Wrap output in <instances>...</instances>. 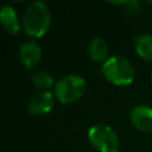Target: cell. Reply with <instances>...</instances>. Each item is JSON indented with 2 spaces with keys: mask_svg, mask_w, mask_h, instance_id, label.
<instances>
[{
  "mask_svg": "<svg viewBox=\"0 0 152 152\" xmlns=\"http://www.w3.org/2000/svg\"><path fill=\"white\" fill-rule=\"evenodd\" d=\"M19 57H20V61L23 62V64L27 69L34 68L39 63L40 57H42V51H40L39 45L33 40L25 42L20 46Z\"/></svg>",
  "mask_w": 152,
  "mask_h": 152,
  "instance_id": "cell-7",
  "label": "cell"
},
{
  "mask_svg": "<svg viewBox=\"0 0 152 152\" xmlns=\"http://www.w3.org/2000/svg\"><path fill=\"white\" fill-rule=\"evenodd\" d=\"M151 81H152V72H151Z\"/></svg>",
  "mask_w": 152,
  "mask_h": 152,
  "instance_id": "cell-12",
  "label": "cell"
},
{
  "mask_svg": "<svg viewBox=\"0 0 152 152\" xmlns=\"http://www.w3.org/2000/svg\"><path fill=\"white\" fill-rule=\"evenodd\" d=\"M90 144L100 152H118L119 137L113 128L107 125H94L88 131Z\"/></svg>",
  "mask_w": 152,
  "mask_h": 152,
  "instance_id": "cell-4",
  "label": "cell"
},
{
  "mask_svg": "<svg viewBox=\"0 0 152 152\" xmlns=\"http://www.w3.org/2000/svg\"><path fill=\"white\" fill-rule=\"evenodd\" d=\"M104 77L116 86H127L133 82L135 71L129 61L121 56H112L102 64Z\"/></svg>",
  "mask_w": 152,
  "mask_h": 152,
  "instance_id": "cell-2",
  "label": "cell"
},
{
  "mask_svg": "<svg viewBox=\"0 0 152 152\" xmlns=\"http://www.w3.org/2000/svg\"><path fill=\"white\" fill-rule=\"evenodd\" d=\"M88 53L93 61L106 62L108 55V45L101 37H94L88 43Z\"/></svg>",
  "mask_w": 152,
  "mask_h": 152,
  "instance_id": "cell-9",
  "label": "cell"
},
{
  "mask_svg": "<svg viewBox=\"0 0 152 152\" xmlns=\"http://www.w3.org/2000/svg\"><path fill=\"white\" fill-rule=\"evenodd\" d=\"M50 10L42 1L31 4L23 15V28L31 37H42L45 34L50 27Z\"/></svg>",
  "mask_w": 152,
  "mask_h": 152,
  "instance_id": "cell-1",
  "label": "cell"
},
{
  "mask_svg": "<svg viewBox=\"0 0 152 152\" xmlns=\"http://www.w3.org/2000/svg\"><path fill=\"white\" fill-rule=\"evenodd\" d=\"M86 81L78 75H69L61 78L55 86L56 97L62 103H72L81 99L86 91Z\"/></svg>",
  "mask_w": 152,
  "mask_h": 152,
  "instance_id": "cell-3",
  "label": "cell"
},
{
  "mask_svg": "<svg viewBox=\"0 0 152 152\" xmlns=\"http://www.w3.org/2000/svg\"><path fill=\"white\" fill-rule=\"evenodd\" d=\"M131 122L142 132L152 131V108L145 104L135 106L129 114Z\"/></svg>",
  "mask_w": 152,
  "mask_h": 152,
  "instance_id": "cell-6",
  "label": "cell"
},
{
  "mask_svg": "<svg viewBox=\"0 0 152 152\" xmlns=\"http://www.w3.org/2000/svg\"><path fill=\"white\" fill-rule=\"evenodd\" d=\"M55 99L50 91H39L31 96L27 103V110L32 115H43L53 108Z\"/></svg>",
  "mask_w": 152,
  "mask_h": 152,
  "instance_id": "cell-5",
  "label": "cell"
},
{
  "mask_svg": "<svg viewBox=\"0 0 152 152\" xmlns=\"http://www.w3.org/2000/svg\"><path fill=\"white\" fill-rule=\"evenodd\" d=\"M0 21L4 26V28L6 30V32H8L10 34H18L20 31V24L18 20V15L14 11L13 7L5 5L1 8L0 12Z\"/></svg>",
  "mask_w": 152,
  "mask_h": 152,
  "instance_id": "cell-8",
  "label": "cell"
},
{
  "mask_svg": "<svg viewBox=\"0 0 152 152\" xmlns=\"http://www.w3.org/2000/svg\"><path fill=\"white\" fill-rule=\"evenodd\" d=\"M32 83L36 88L42 89L43 91H46V89H49L53 86V78L49 72L42 70V71H37L33 74Z\"/></svg>",
  "mask_w": 152,
  "mask_h": 152,
  "instance_id": "cell-11",
  "label": "cell"
},
{
  "mask_svg": "<svg viewBox=\"0 0 152 152\" xmlns=\"http://www.w3.org/2000/svg\"><path fill=\"white\" fill-rule=\"evenodd\" d=\"M134 48L137 53L146 59L152 61V36L151 34H139L134 40Z\"/></svg>",
  "mask_w": 152,
  "mask_h": 152,
  "instance_id": "cell-10",
  "label": "cell"
}]
</instances>
